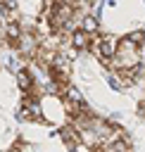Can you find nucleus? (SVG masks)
Masks as SVG:
<instances>
[{"instance_id": "1", "label": "nucleus", "mask_w": 145, "mask_h": 152, "mask_svg": "<svg viewBox=\"0 0 145 152\" xmlns=\"http://www.w3.org/2000/svg\"><path fill=\"white\" fill-rule=\"evenodd\" d=\"M17 86L24 90V95H26V93H31V90L36 88V78H33V74H31L26 66L17 71Z\"/></svg>"}, {"instance_id": "2", "label": "nucleus", "mask_w": 145, "mask_h": 152, "mask_svg": "<svg viewBox=\"0 0 145 152\" xmlns=\"http://www.w3.org/2000/svg\"><path fill=\"white\" fill-rule=\"evenodd\" d=\"M81 31L88 33V36H100V19H97L93 12L86 14V17L81 19Z\"/></svg>"}, {"instance_id": "3", "label": "nucleus", "mask_w": 145, "mask_h": 152, "mask_svg": "<svg viewBox=\"0 0 145 152\" xmlns=\"http://www.w3.org/2000/svg\"><path fill=\"white\" fill-rule=\"evenodd\" d=\"M59 140H62L69 150H71L76 142H81V140H78V131H76L71 124H67V126H62V128H59Z\"/></svg>"}, {"instance_id": "4", "label": "nucleus", "mask_w": 145, "mask_h": 152, "mask_svg": "<svg viewBox=\"0 0 145 152\" xmlns=\"http://www.w3.org/2000/svg\"><path fill=\"white\" fill-rule=\"evenodd\" d=\"M135 114H138V119L145 121V100H140V102L135 104Z\"/></svg>"}, {"instance_id": "5", "label": "nucleus", "mask_w": 145, "mask_h": 152, "mask_svg": "<svg viewBox=\"0 0 145 152\" xmlns=\"http://www.w3.org/2000/svg\"><path fill=\"white\" fill-rule=\"evenodd\" d=\"M143 100H145V97H143Z\"/></svg>"}]
</instances>
